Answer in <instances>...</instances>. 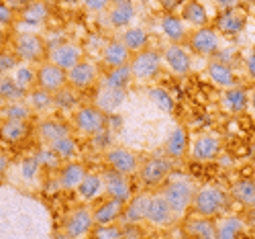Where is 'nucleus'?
<instances>
[{"label": "nucleus", "mask_w": 255, "mask_h": 239, "mask_svg": "<svg viewBox=\"0 0 255 239\" xmlns=\"http://www.w3.org/2000/svg\"><path fill=\"white\" fill-rule=\"evenodd\" d=\"M196 190L198 188L190 176H186V174H172L161 188V197L167 201L169 209L174 211L176 219H178V217H184L192 209Z\"/></svg>", "instance_id": "f257e3e1"}, {"label": "nucleus", "mask_w": 255, "mask_h": 239, "mask_svg": "<svg viewBox=\"0 0 255 239\" xmlns=\"http://www.w3.org/2000/svg\"><path fill=\"white\" fill-rule=\"evenodd\" d=\"M229 207V194L219 186H198L196 197L192 203V211L196 217H206V219H215L223 215Z\"/></svg>", "instance_id": "f03ea898"}, {"label": "nucleus", "mask_w": 255, "mask_h": 239, "mask_svg": "<svg viewBox=\"0 0 255 239\" xmlns=\"http://www.w3.org/2000/svg\"><path fill=\"white\" fill-rule=\"evenodd\" d=\"M12 51L16 53V57L20 59V63H43V55L47 53V43L45 39L31 33V31H23L16 33L14 43H12Z\"/></svg>", "instance_id": "7ed1b4c3"}, {"label": "nucleus", "mask_w": 255, "mask_h": 239, "mask_svg": "<svg viewBox=\"0 0 255 239\" xmlns=\"http://www.w3.org/2000/svg\"><path fill=\"white\" fill-rule=\"evenodd\" d=\"M163 70V57L157 49H145L131 59V72L135 82H149L155 80Z\"/></svg>", "instance_id": "20e7f679"}, {"label": "nucleus", "mask_w": 255, "mask_h": 239, "mask_svg": "<svg viewBox=\"0 0 255 239\" xmlns=\"http://www.w3.org/2000/svg\"><path fill=\"white\" fill-rule=\"evenodd\" d=\"M74 127L84 135H98L104 129H109V117H106L100 108L94 104L88 106H80L74 113Z\"/></svg>", "instance_id": "39448f33"}, {"label": "nucleus", "mask_w": 255, "mask_h": 239, "mask_svg": "<svg viewBox=\"0 0 255 239\" xmlns=\"http://www.w3.org/2000/svg\"><path fill=\"white\" fill-rule=\"evenodd\" d=\"M104 162L109 164V170L123 174V176H131V174L141 170V158L135 154L133 149L127 147H117L113 145L111 149L104 151Z\"/></svg>", "instance_id": "423d86ee"}, {"label": "nucleus", "mask_w": 255, "mask_h": 239, "mask_svg": "<svg viewBox=\"0 0 255 239\" xmlns=\"http://www.w3.org/2000/svg\"><path fill=\"white\" fill-rule=\"evenodd\" d=\"M174 164L165 156H151L141 164V180L145 186L149 188H157L161 184H165V180L172 176Z\"/></svg>", "instance_id": "0eeeda50"}, {"label": "nucleus", "mask_w": 255, "mask_h": 239, "mask_svg": "<svg viewBox=\"0 0 255 239\" xmlns=\"http://www.w3.org/2000/svg\"><path fill=\"white\" fill-rule=\"evenodd\" d=\"M37 88L49 94H57L68 88V72H63L51 61H43L37 66Z\"/></svg>", "instance_id": "6e6552de"}, {"label": "nucleus", "mask_w": 255, "mask_h": 239, "mask_svg": "<svg viewBox=\"0 0 255 239\" xmlns=\"http://www.w3.org/2000/svg\"><path fill=\"white\" fill-rule=\"evenodd\" d=\"M96 227L94 217H92V209L88 207H78L74 211H70V215L63 221V231H66L72 239H82L86 237L92 229Z\"/></svg>", "instance_id": "1a4fd4ad"}, {"label": "nucleus", "mask_w": 255, "mask_h": 239, "mask_svg": "<svg viewBox=\"0 0 255 239\" xmlns=\"http://www.w3.org/2000/svg\"><path fill=\"white\" fill-rule=\"evenodd\" d=\"M188 41H190V49L200 57H212L221 51V35L210 27L192 31Z\"/></svg>", "instance_id": "9d476101"}, {"label": "nucleus", "mask_w": 255, "mask_h": 239, "mask_svg": "<svg viewBox=\"0 0 255 239\" xmlns=\"http://www.w3.org/2000/svg\"><path fill=\"white\" fill-rule=\"evenodd\" d=\"M47 61L55 63L57 68H61L63 72H70L72 68H76L80 61H84V49L76 43H70V41H63V43H57L55 47L49 49V57Z\"/></svg>", "instance_id": "9b49d317"}, {"label": "nucleus", "mask_w": 255, "mask_h": 239, "mask_svg": "<svg viewBox=\"0 0 255 239\" xmlns=\"http://www.w3.org/2000/svg\"><path fill=\"white\" fill-rule=\"evenodd\" d=\"M104 178V194L106 199H115L123 205H127L133 199V188H131V180L129 176H123V174H117L113 170H106L102 174Z\"/></svg>", "instance_id": "f8f14e48"}, {"label": "nucleus", "mask_w": 255, "mask_h": 239, "mask_svg": "<svg viewBox=\"0 0 255 239\" xmlns=\"http://www.w3.org/2000/svg\"><path fill=\"white\" fill-rule=\"evenodd\" d=\"M223 151V143L217 135L212 133H202L198 135L192 145H190V156L196 162H215Z\"/></svg>", "instance_id": "ddd939ff"}, {"label": "nucleus", "mask_w": 255, "mask_h": 239, "mask_svg": "<svg viewBox=\"0 0 255 239\" xmlns=\"http://www.w3.org/2000/svg\"><path fill=\"white\" fill-rule=\"evenodd\" d=\"M161 57H163V66L176 76H188L192 72V55L182 45H167L161 51Z\"/></svg>", "instance_id": "4468645a"}, {"label": "nucleus", "mask_w": 255, "mask_h": 239, "mask_svg": "<svg viewBox=\"0 0 255 239\" xmlns=\"http://www.w3.org/2000/svg\"><path fill=\"white\" fill-rule=\"evenodd\" d=\"M149 225L153 227H167L176 221V215L174 211L169 209L167 201L161 197V192L151 194V201H149V209H147V219Z\"/></svg>", "instance_id": "2eb2a0df"}, {"label": "nucleus", "mask_w": 255, "mask_h": 239, "mask_svg": "<svg viewBox=\"0 0 255 239\" xmlns=\"http://www.w3.org/2000/svg\"><path fill=\"white\" fill-rule=\"evenodd\" d=\"M149 201H151V192H139L133 194V199L125 205L121 221L125 225H139L145 223L147 219V209H149Z\"/></svg>", "instance_id": "dca6fc26"}, {"label": "nucleus", "mask_w": 255, "mask_h": 239, "mask_svg": "<svg viewBox=\"0 0 255 239\" xmlns=\"http://www.w3.org/2000/svg\"><path fill=\"white\" fill-rule=\"evenodd\" d=\"M247 27V14L239 8L223 10V14L217 18V33L223 37H237Z\"/></svg>", "instance_id": "f3484780"}, {"label": "nucleus", "mask_w": 255, "mask_h": 239, "mask_svg": "<svg viewBox=\"0 0 255 239\" xmlns=\"http://www.w3.org/2000/svg\"><path fill=\"white\" fill-rule=\"evenodd\" d=\"M133 53L123 45L121 39H113L109 43H104L102 47V53H100V61L104 63L109 70H115V68H121V66H127L131 63V57Z\"/></svg>", "instance_id": "a211bd4d"}, {"label": "nucleus", "mask_w": 255, "mask_h": 239, "mask_svg": "<svg viewBox=\"0 0 255 239\" xmlns=\"http://www.w3.org/2000/svg\"><path fill=\"white\" fill-rule=\"evenodd\" d=\"M206 74H208L210 82L215 84L217 88H221L223 92L229 90V88H235V86H239V84H237V76H235V72H233V68L229 66L227 61H219V59L208 61Z\"/></svg>", "instance_id": "6ab92c4d"}, {"label": "nucleus", "mask_w": 255, "mask_h": 239, "mask_svg": "<svg viewBox=\"0 0 255 239\" xmlns=\"http://www.w3.org/2000/svg\"><path fill=\"white\" fill-rule=\"evenodd\" d=\"M98 80V70L92 61H80L76 68L68 72V86L74 90H86Z\"/></svg>", "instance_id": "aec40b11"}, {"label": "nucleus", "mask_w": 255, "mask_h": 239, "mask_svg": "<svg viewBox=\"0 0 255 239\" xmlns=\"http://www.w3.org/2000/svg\"><path fill=\"white\" fill-rule=\"evenodd\" d=\"M86 168H84V164L72 160V162H66L59 172H57V184L61 190H78V186L82 184V180L86 178Z\"/></svg>", "instance_id": "412c9836"}, {"label": "nucleus", "mask_w": 255, "mask_h": 239, "mask_svg": "<svg viewBox=\"0 0 255 239\" xmlns=\"http://www.w3.org/2000/svg\"><path fill=\"white\" fill-rule=\"evenodd\" d=\"M190 151V139H188V131L184 127H174L172 133L167 135L165 143H163V154L169 160H182Z\"/></svg>", "instance_id": "4be33fe9"}, {"label": "nucleus", "mask_w": 255, "mask_h": 239, "mask_svg": "<svg viewBox=\"0 0 255 239\" xmlns=\"http://www.w3.org/2000/svg\"><path fill=\"white\" fill-rule=\"evenodd\" d=\"M159 27L163 37L169 41V45H182L184 41H188V31H186V23L182 20V16L167 12L161 16Z\"/></svg>", "instance_id": "5701e85b"}, {"label": "nucleus", "mask_w": 255, "mask_h": 239, "mask_svg": "<svg viewBox=\"0 0 255 239\" xmlns=\"http://www.w3.org/2000/svg\"><path fill=\"white\" fill-rule=\"evenodd\" d=\"M135 20V4L129 0H117L109 6V25L113 29L127 31Z\"/></svg>", "instance_id": "b1692460"}, {"label": "nucleus", "mask_w": 255, "mask_h": 239, "mask_svg": "<svg viewBox=\"0 0 255 239\" xmlns=\"http://www.w3.org/2000/svg\"><path fill=\"white\" fill-rule=\"evenodd\" d=\"M125 211V205L115 201V199H104L102 203H98L92 209V217L96 225H115L117 221H121Z\"/></svg>", "instance_id": "393cba45"}, {"label": "nucleus", "mask_w": 255, "mask_h": 239, "mask_svg": "<svg viewBox=\"0 0 255 239\" xmlns=\"http://www.w3.org/2000/svg\"><path fill=\"white\" fill-rule=\"evenodd\" d=\"M184 233L190 239H217V223L206 217H190L184 223Z\"/></svg>", "instance_id": "a878e982"}, {"label": "nucleus", "mask_w": 255, "mask_h": 239, "mask_svg": "<svg viewBox=\"0 0 255 239\" xmlns=\"http://www.w3.org/2000/svg\"><path fill=\"white\" fill-rule=\"evenodd\" d=\"M37 135H39V141L43 145H51V143H55L63 137L72 135V131H70V127L66 123H61L57 119H45V121L39 123Z\"/></svg>", "instance_id": "bb28decb"}, {"label": "nucleus", "mask_w": 255, "mask_h": 239, "mask_svg": "<svg viewBox=\"0 0 255 239\" xmlns=\"http://www.w3.org/2000/svg\"><path fill=\"white\" fill-rule=\"evenodd\" d=\"M221 106L231 115H241L249 108V92L243 86H235V88H229L223 92L221 98Z\"/></svg>", "instance_id": "cd10ccee"}, {"label": "nucleus", "mask_w": 255, "mask_h": 239, "mask_svg": "<svg viewBox=\"0 0 255 239\" xmlns=\"http://www.w3.org/2000/svg\"><path fill=\"white\" fill-rule=\"evenodd\" d=\"M133 82H135V78H133V72H131V63H127V66H121V68L106 72V76L102 78V88L127 92Z\"/></svg>", "instance_id": "c85d7f7f"}, {"label": "nucleus", "mask_w": 255, "mask_h": 239, "mask_svg": "<svg viewBox=\"0 0 255 239\" xmlns=\"http://www.w3.org/2000/svg\"><path fill=\"white\" fill-rule=\"evenodd\" d=\"M125 98H127V92L111 90V88H100L98 94H96L94 106L100 108V111H102L106 117H111V115H115L119 108L125 104Z\"/></svg>", "instance_id": "c756f323"}, {"label": "nucleus", "mask_w": 255, "mask_h": 239, "mask_svg": "<svg viewBox=\"0 0 255 239\" xmlns=\"http://www.w3.org/2000/svg\"><path fill=\"white\" fill-rule=\"evenodd\" d=\"M78 194V199L82 203H92L96 201L100 194H104V178H102V174H86V178L82 180V184L78 186L76 190Z\"/></svg>", "instance_id": "7c9ffc66"}, {"label": "nucleus", "mask_w": 255, "mask_h": 239, "mask_svg": "<svg viewBox=\"0 0 255 239\" xmlns=\"http://www.w3.org/2000/svg\"><path fill=\"white\" fill-rule=\"evenodd\" d=\"M121 41H123V45L135 55L149 49V33L143 27H129L121 35Z\"/></svg>", "instance_id": "2f4dec72"}, {"label": "nucleus", "mask_w": 255, "mask_h": 239, "mask_svg": "<svg viewBox=\"0 0 255 239\" xmlns=\"http://www.w3.org/2000/svg\"><path fill=\"white\" fill-rule=\"evenodd\" d=\"M47 18H49V6L43 2L27 4V6H23V10L18 14V20L27 27H41L47 23Z\"/></svg>", "instance_id": "473e14b6"}, {"label": "nucleus", "mask_w": 255, "mask_h": 239, "mask_svg": "<svg viewBox=\"0 0 255 239\" xmlns=\"http://www.w3.org/2000/svg\"><path fill=\"white\" fill-rule=\"evenodd\" d=\"M182 20L186 25L194 27V31L196 29H204L208 25V10L200 2H188L182 8Z\"/></svg>", "instance_id": "72a5a7b5"}, {"label": "nucleus", "mask_w": 255, "mask_h": 239, "mask_svg": "<svg viewBox=\"0 0 255 239\" xmlns=\"http://www.w3.org/2000/svg\"><path fill=\"white\" fill-rule=\"evenodd\" d=\"M243 229V219H239L237 215H227L217 223V239H239Z\"/></svg>", "instance_id": "f704fd0d"}, {"label": "nucleus", "mask_w": 255, "mask_h": 239, "mask_svg": "<svg viewBox=\"0 0 255 239\" xmlns=\"http://www.w3.org/2000/svg\"><path fill=\"white\" fill-rule=\"evenodd\" d=\"M231 197L237 203L245 207H255V180L251 178H241L237 182H233L231 186Z\"/></svg>", "instance_id": "c9c22d12"}, {"label": "nucleus", "mask_w": 255, "mask_h": 239, "mask_svg": "<svg viewBox=\"0 0 255 239\" xmlns=\"http://www.w3.org/2000/svg\"><path fill=\"white\" fill-rule=\"evenodd\" d=\"M10 78L14 80V84H16L25 94H29L31 90L37 88V68H33L31 63H20V66L12 72Z\"/></svg>", "instance_id": "e433bc0d"}, {"label": "nucleus", "mask_w": 255, "mask_h": 239, "mask_svg": "<svg viewBox=\"0 0 255 239\" xmlns=\"http://www.w3.org/2000/svg\"><path fill=\"white\" fill-rule=\"evenodd\" d=\"M0 117L4 121H16V123H29L33 117L31 106L27 104V100H16V102H8L2 106Z\"/></svg>", "instance_id": "4c0bfd02"}, {"label": "nucleus", "mask_w": 255, "mask_h": 239, "mask_svg": "<svg viewBox=\"0 0 255 239\" xmlns=\"http://www.w3.org/2000/svg\"><path fill=\"white\" fill-rule=\"evenodd\" d=\"M31 127L29 123H16V121H4L0 125V137L8 143H18L25 137H29Z\"/></svg>", "instance_id": "58836bf2"}, {"label": "nucleus", "mask_w": 255, "mask_h": 239, "mask_svg": "<svg viewBox=\"0 0 255 239\" xmlns=\"http://www.w3.org/2000/svg\"><path fill=\"white\" fill-rule=\"evenodd\" d=\"M27 104L31 106L33 113H47L51 108H55V100H53V94L41 90V88H35L27 94Z\"/></svg>", "instance_id": "ea45409f"}, {"label": "nucleus", "mask_w": 255, "mask_h": 239, "mask_svg": "<svg viewBox=\"0 0 255 239\" xmlns=\"http://www.w3.org/2000/svg\"><path fill=\"white\" fill-rule=\"evenodd\" d=\"M25 98H27V94L18 88L10 76H0V100L8 104V102L25 100Z\"/></svg>", "instance_id": "a19ab883"}, {"label": "nucleus", "mask_w": 255, "mask_h": 239, "mask_svg": "<svg viewBox=\"0 0 255 239\" xmlns=\"http://www.w3.org/2000/svg\"><path fill=\"white\" fill-rule=\"evenodd\" d=\"M49 147L55 151L57 158H59L63 164H66V162H72V160L76 158V154H78V141H76L72 135H68V137H63V139L51 143Z\"/></svg>", "instance_id": "79ce46f5"}, {"label": "nucleus", "mask_w": 255, "mask_h": 239, "mask_svg": "<svg viewBox=\"0 0 255 239\" xmlns=\"http://www.w3.org/2000/svg\"><path fill=\"white\" fill-rule=\"evenodd\" d=\"M33 158L37 160V164H39L41 170H57V172H59V168L63 166L61 160L57 158V154H55V151H53L49 145H43Z\"/></svg>", "instance_id": "37998d69"}, {"label": "nucleus", "mask_w": 255, "mask_h": 239, "mask_svg": "<svg viewBox=\"0 0 255 239\" xmlns=\"http://www.w3.org/2000/svg\"><path fill=\"white\" fill-rule=\"evenodd\" d=\"M149 98H151V102L159 108V111H163V113H174V108H176L174 96L169 94L165 88H161V86H155V88L149 90Z\"/></svg>", "instance_id": "c03bdc74"}, {"label": "nucleus", "mask_w": 255, "mask_h": 239, "mask_svg": "<svg viewBox=\"0 0 255 239\" xmlns=\"http://www.w3.org/2000/svg\"><path fill=\"white\" fill-rule=\"evenodd\" d=\"M53 100H55V108H59V111H72L78 104V90L68 86V88H63L61 92L53 94Z\"/></svg>", "instance_id": "a18cd8bd"}, {"label": "nucleus", "mask_w": 255, "mask_h": 239, "mask_svg": "<svg viewBox=\"0 0 255 239\" xmlns=\"http://www.w3.org/2000/svg\"><path fill=\"white\" fill-rule=\"evenodd\" d=\"M20 66V59L12 49L0 51V76H12V72Z\"/></svg>", "instance_id": "49530a36"}, {"label": "nucleus", "mask_w": 255, "mask_h": 239, "mask_svg": "<svg viewBox=\"0 0 255 239\" xmlns=\"http://www.w3.org/2000/svg\"><path fill=\"white\" fill-rule=\"evenodd\" d=\"M94 239H123V227L115 225H96L92 229Z\"/></svg>", "instance_id": "de8ad7c7"}, {"label": "nucleus", "mask_w": 255, "mask_h": 239, "mask_svg": "<svg viewBox=\"0 0 255 239\" xmlns=\"http://www.w3.org/2000/svg\"><path fill=\"white\" fill-rule=\"evenodd\" d=\"M39 172H41V168H39V164L33 156H29V158H25L23 162H20V176H23L25 180H35L39 176Z\"/></svg>", "instance_id": "09e8293b"}, {"label": "nucleus", "mask_w": 255, "mask_h": 239, "mask_svg": "<svg viewBox=\"0 0 255 239\" xmlns=\"http://www.w3.org/2000/svg\"><path fill=\"white\" fill-rule=\"evenodd\" d=\"M16 20V12L10 4L6 2H0V29H6V27H12Z\"/></svg>", "instance_id": "8fccbe9b"}, {"label": "nucleus", "mask_w": 255, "mask_h": 239, "mask_svg": "<svg viewBox=\"0 0 255 239\" xmlns=\"http://www.w3.org/2000/svg\"><path fill=\"white\" fill-rule=\"evenodd\" d=\"M111 131H113V129H104V131H100L98 135H94V141H96V143H98V147H100V149H104V151L113 147V145H111V137H113V135H111Z\"/></svg>", "instance_id": "3c124183"}, {"label": "nucleus", "mask_w": 255, "mask_h": 239, "mask_svg": "<svg viewBox=\"0 0 255 239\" xmlns=\"http://www.w3.org/2000/svg\"><path fill=\"white\" fill-rule=\"evenodd\" d=\"M84 6H86L88 10H92V12H100V10H109L111 4L106 2V0H86Z\"/></svg>", "instance_id": "603ef678"}, {"label": "nucleus", "mask_w": 255, "mask_h": 239, "mask_svg": "<svg viewBox=\"0 0 255 239\" xmlns=\"http://www.w3.org/2000/svg\"><path fill=\"white\" fill-rule=\"evenodd\" d=\"M245 72L251 80H255V49H251L245 57Z\"/></svg>", "instance_id": "864d4df0"}, {"label": "nucleus", "mask_w": 255, "mask_h": 239, "mask_svg": "<svg viewBox=\"0 0 255 239\" xmlns=\"http://www.w3.org/2000/svg\"><path fill=\"white\" fill-rule=\"evenodd\" d=\"M6 170H8V158L4 154H0V178L6 174Z\"/></svg>", "instance_id": "5fc2aeb1"}, {"label": "nucleus", "mask_w": 255, "mask_h": 239, "mask_svg": "<svg viewBox=\"0 0 255 239\" xmlns=\"http://www.w3.org/2000/svg\"><path fill=\"white\" fill-rule=\"evenodd\" d=\"M249 108H251V111L255 113V86H253V88L249 90Z\"/></svg>", "instance_id": "6e6d98bb"}, {"label": "nucleus", "mask_w": 255, "mask_h": 239, "mask_svg": "<svg viewBox=\"0 0 255 239\" xmlns=\"http://www.w3.org/2000/svg\"><path fill=\"white\" fill-rule=\"evenodd\" d=\"M55 239H72L66 231H63V229H59V233H55Z\"/></svg>", "instance_id": "4d7b16f0"}, {"label": "nucleus", "mask_w": 255, "mask_h": 239, "mask_svg": "<svg viewBox=\"0 0 255 239\" xmlns=\"http://www.w3.org/2000/svg\"><path fill=\"white\" fill-rule=\"evenodd\" d=\"M0 51H4V35L0 31Z\"/></svg>", "instance_id": "13d9d810"}, {"label": "nucleus", "mask_w": 255, "mask_h": 239, "mask_svg": "<svg viewBox=\"0 0 255 239\" xmlns=\"http://www.w3.org/2000/svg\"><path fill=\"white\" fill-rule=\"evenodd\" d=\"M2 106H4V102H2V100H0V111H2Z\"/></svg>", "instance_id": "bf43d9fd"}, {"label": "nucleus", "mask_w": 255, "mask_h": 239, "mask_svg": "<svg viewBox=\"0 0 255 239\" xmlns=\"http://www.w3.org/2000/svg\"><path fill=\"white\" fill-rule=\"evenodd\" d=\"M184 239H190V237H184Z\"/></svg>", "instance_id": "052dcab7"}]
</instances>
